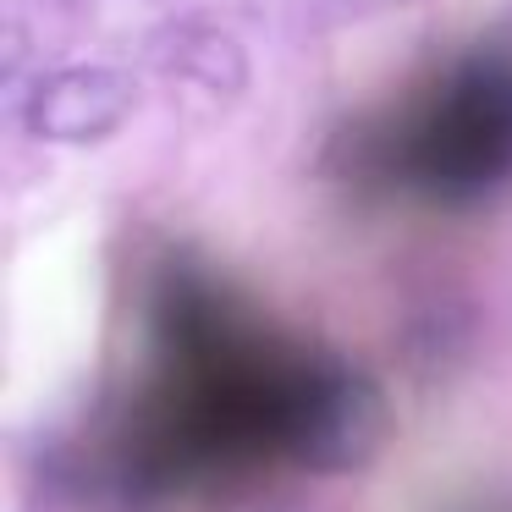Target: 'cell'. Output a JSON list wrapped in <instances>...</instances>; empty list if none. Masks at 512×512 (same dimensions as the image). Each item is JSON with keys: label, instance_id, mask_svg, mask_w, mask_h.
<instances>
[{"label": "cell", "instance_id": "1", "mask_svg": "<svg viewBox=\"0 0 512 512\" xmlns=\"http://www.w3.org/2000/svg\"><path fill=\"white\" fill-rule=\"evenodd\" d=\"M138 89L116 67H61L17 94V122L39 144H94L133 116Z\"/></svg>", "mask_w": 512, "mask_h": 512}]
</instances>
